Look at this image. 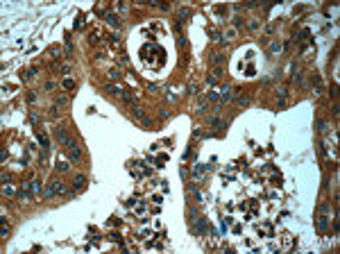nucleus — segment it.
<instances>
[{"label": "nucleus", "instance_id": "2", "mask_svg": "<svg viewBox=\"0 0 340 254\" xmlns=\"http://www.w3.org/2000/svg\"><path fill=\"white\" fill-rule=\"evenodd\" d=\"M218 91H220V100H222V102L231 100V89H229V86H222V89H218Z\"/></svg>", "mask_w": 340, "mask_h": 254}, {"label": "nucleus", "instance_id": "12", "mask_svg": "<svg viewBox=\"0 0 340 254\" xmlns=\"http://www.w3.org/2000/svg\"><path fill=\"white\" fill-rule=\"evenodd\" d=\"M57 168H59V170H68V164H66L64 159H59V161H57Z\"/></svg>", "mask_w": 340, "mask_h": 254}, {"label": "nucleus", "instance_id": "8", "mask_svg": "<svg viewBox=\"0 0 340 254\" xmlns=\"http://www.w3.org/2000/svg\"><path fill=\"white\" fill-rule=\"evenodd\" d=\"M98 41H102V32L93 30V32H91V43H98Z\"/></svg>", "mask_w": 340, "mask_h": 254}, {"label": "nucleus", "instance_id": "10", "mask_svg": "<svg viewBox=\"0 0 340 254\" xmlns=\"http://www.w3.org/2000/svg\"><path fill=\"white\" fill-rule=\"evenodd\" d=\"M109 75H111V80H120V70H118V68H111V70H109Z\"/></svg>", "mask_w": 340, "mask_h": 254}, {"label": "nucleus", "instance_id": "14", "mask_svg": "<svg viewBox=\"0 0 340 254\" xmlns=\"http://www.w3.org/2000/svg\"><path fill=\"white\" fill-rule=\"evenodd\" d=\"M64 86H66V89H75V82H73V80H68V77H66V80H64Z\"/></svg>", "mask_w": 340, "mask_h": 254}, {"label": "nucleus", "instance_id": "4", "mask_svg": "<svg viewBox=\"0 0 340 254\" xmlns=\"http://www.w3.org/2000/svg\"><path fill=\"white\" fill-rule=\"evenodd\" d=\"M43 195H45V198H55V195H57V188H55V179L50 181V186L45 188V193H43Z\"/></svg>", "mask_w": 340, "mask_h": 254}, {"label": "nucleus", "instance_id": "5", "mask_svg": "<svg viewBox=\"0 0 340 254\" xmlns=\"http://www.w3.org/2000/svg\"><path fill=\"white\" fill-rule=\"evenodd\" d=\"M104 89H107L109 93H113V95H123V89H120V86H116V84H107Z\"/></svg>", "mask_w": 340, "mask_h": 254}, {"label": "nucleus", "instance_id": "11", "mask_svg": "<svg viewBox=\"0 0 340 254\" xmlns=\"http://www.w3.org/2000/svg\"><path fill=\"white\" fill-rule=\"evenodd\" d=\"M32 191H34V193H39V191H41V184H39V179H32Z\"/></svg>", "mask_w": 340, "mask_h": 254}, {"label": "nucleus", "instance_id": "17", "mask_svg": "<svg viewBox=\"0 0 340 254\" xmlns=\"http://www.w3.org/2000/svg\"><path fill=\"white\" fill-rule=\"evenodd\" d=\"M238 104H250V98H245V95H241V98H238Z\"/></svg>", "mask_w": 340, "mask_h": 254}, {"label": "nucleus", "instance_id": "15", "mask_svg": "<svg viewBox=\"0 0 340 254\" xmlns=\"http://www.w3.org/2000/svg\"><path fill=\"white\" fill-rule=\"evenodd\" d=\"M39 141H41V145H43V150H48V138L43 136V134H39Z\"/></svg>", "mask_w": 340, "mask_h": 254}, {"label": "nucleus", "instance_id": "18", "mask_svg": "<svg viewBox=\"0 0 340 254\" xmlns=\"http://www.w3.org/2000/svg\"><path fill=\"white\" fill-rule=\"evenodd\" d=\"M109 41H111V46H118V43H120V36H116V34H113Z\"/></svg>", "mask_w": 340, "mask_h": 254}, {"label": "nucleus", "instance_id": "1", "mask_svg": "<svg viewBox=\"0 0 340 254\" xmlns=\"http://www.w3.org/2000/svg\"><path fill=\"white\" fill-rule=\"evenodd\" d=\"M329 211H331V209H329L327 204H322V207H320V213H322V215H320V220H318V229H320V232H322V229H327V222H329L327 215H329Z\"/></svg>", "mask_w": 340, "mask_h": 254}, {"label": "nucleus", "instance_id": "16", "mask_svg": "<svg viewBox=\"0 0 340 254\" xmlns=\"http://www.w3.org/2000/svg\"><path fill=\"white\" fill-rule=\"evenodd\" d=\"M270 50H272V52H281V43H272Z\"/></svg>", "mask_w": 340, "mask_h": 254}, {"label": "nucleus", "instance_id": "6", "mask_svg": "<svg viewBox=\"0 0 340 254\" xmlns=\"http://www.w3.org/2000/svg\"><path fill=\"white\" fill-rule=\"evenodd\" d=\"M107 21H109V25H113V27L120 25V18H118L116 14H107Z\"/></svg>", "mask_w": 340, "mask_h": 254}, {"label": "nucleus", "instance_id": "3", "mask_svg": "<svg viewBox=\"0 0 340 254\" xmlns=\"http://www.w3.org/2000/svg\"><path fill=\"white\" fill-rule=\"evenodd\" d=\"M84 188H86V177L77 175L75 177V191H84Z\"/></svg>", "mask_w": 340, "mask_h": 254}, {"label": "nucleus", "instance_id": "9", "mask_svg": "<svg viewBox=\"0 0 340 254\" xmlns=\"http://www.w3.org/2000/svg\"><path fill=\"white\" fill-rule=\"evenodd\" d=\"M313 89H315V93H320V89H322V84H320V77H318V75H313Z\"/></svg>", "mask_w": 340, "mask_h": 254}, {"label": "nucleus", "instance_id": "13", "mask_svg": "<svg viewBox=\"0 0 340 254\" xmlns=\"http://www.w3.org/2000/svg\"><path fill=\"white\" fill-rule=\"evenodd\" d=\"M82 25H84V16H82V14H79V16L75 18V27H82Z\"/></svg>", "mask_w": 340, "mask_h": 254}, {"label": "nucleus", "instance_id": "7", "mask_svg": "<svg viewBox=\"0 0 340 254\" xmlns=\"http://www.w3.org/2000/svg\"><path fill=\"white\" fill-rule=\"evenodd\" d=\"M68 152H70V159H73V161H79V157H82L79 147H68Z\"/></svg>", "mask_w": 340, "mask_h": 254}]
</instances>
